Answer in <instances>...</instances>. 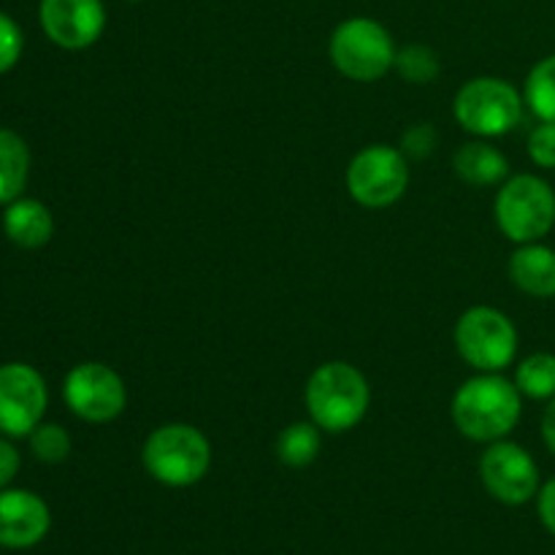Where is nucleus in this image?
<instances>
[{
  "mask_svg": "<svg viewBox=\"0 0 555 555\" xmlns=\"http://www.w3.org/2000/svg\"><path fill=\"white\" fill-rule=\"evenodd\" d=\"M515 385L520 396L531 401L555 399V356L553 352H531L515 369Z\"/></svg>",
  "mask_w": 555,
  "mask_h": 555,
  "instance_id": "6ab92c4d",
  "label": "nucleus"
},
{
  "mask_svg": "<svg viewBox=\"0 0 555 555\" xmlns=\"http://www.w3.org/2000/svg\"><path fill=\"white\" fill-rule=\"evenodd\" d=\"M328 54L334 68L350 81H377L396 65L393 36L369 16H352L336 25Z\"/></svg>",
  "mask_w": 555,
  "mask_h": 555,
  "instance_id": "423d86ee",
  "label": "nucleus"
},
{
  "mask_svg": "<svg viewBox=\"0 0 555 555\" xmlns=\"http://www.w3.org/2000/svg\"><path fill=\"white\" fill-rule=\"evenodd\" d=\"M537 513H540L542 526L555 537V477L547 480L545 486H540V493H537Z\"/></svg>",
  "mask_w": 555,
  "mask_h": 555,
  "instance_id": "bb28decb",
  "label": "nucleus"
},
{
  "mask_svg": "<svg viewBox=\"0 0 555 555\" xmlns=\"http://www.w3.org/2000/svg\"><path fill=\"white\" fill-rule=\"evenodd\" d=\"M3 231L9 242L22 249H38L52 242L54 217L47 204L36 198H16L5 204L3 211Z\"/></svg>",
  "mask_w": 555,
  "mask_h": 555,
  "instance_id": "dca6fc26",
  "label": "nucleus"
},
{
  "mask_svg": "<svg viewBox=\"0 0 555 555\" xmlns=\"http://www.w3.org/2000/svg\"><path fill=\"white\" fill-rule=\"evenodd\" d=\"M453 171L472 188H496L509 179V160L486 139L466 141L453 155Z\"/></svg>",
  "mask_w": 555,
  "mask_h": 555,
  "instance_id": "2eb2a0df",
  "label": "nucleus"
},
{
  "mask_svg": "<svg viewBox=\"0 0 555 555\" xmlns=\"http://www.w3.org/2000/svg\"><path fill=\"white\" fill-rule=\"evenodd\" d=\"M455 350L466 366L499 374L518 356V328L496 307H472L459 318L453 331Z\"/></svg>",
  "mask_w": 555,
  "mask_h": 555,
  "instance_id": "0eeeda50",
  "label": "nucleus"
},
{
  "mask_svg": "<svg viewBox=\"0 0 555 555\" xmlns=\"http://www.w3.org/2000/svg\"><path fill=\"white\" fill-rule=\"evenodd\" d=\"M30 450L41 464H63L70 455V434L65 431L57 423H41V426L33 428L30 437Z\"/></svg>",
  "mask_w": 555,
  "mask_h": 555,
  "instance_id": "4be33fe9",
  "label": "nucleus"
},
{
  "mask_svg": "<svg viewBox=\"0 0 555 555\" xmlns=\"http://www.w3.org/2000/svg\"><path fill=\"white\" fill-rule=\"evenodd\" d=\"M30 177V150L14 130L0 128V206L11 204L25 190Z\"/></svg>",
  "mask_w": 555,
  "mask_h": 555,
  "instance_id": "f3484780",
  "label": "nucleus"
},
{
  "mask_svg": "<svg viewBox=\"0 0 555 555\" xmlns=\"http://www.w3.org/2000/svg\"><path fill=\"white\" fill-rule=\"evenodd\" d=\"M320 442H323V431L312 421L291 423L276 439V459L287 469H307L318 461Z\"/></svg>",
  "mask_w": 555,
  "mask_h": 555,
  "instance_id": "a211bd4d",
  "label": "nucleus"
},
{
  "mask_svg": "<svg viewBox=\"0 0 555 555\" xmlns=\"http://www.w3.org/2000/svg\"><path fill=\"white\" fill-rule=\"evenodd\" d=\"M480 477L486 491L507 507H520L540 493V466L534 455L507 439L488 444L480 459Z\"/></svg>",
  "mask_w": 555,
  "mask_h": 555,
  "instance_id": "9d476101",
  "label": "nucleus"
},
{
  "mask_svg": "<svg viewBox=\"0 0 555 555\" xmlns=\"http://www.w3.org/2000/svg\"><path fill=\"white\" fill-rule=\"evenodd\" d=\"M540 431H542V442H545V448L555 455V399L547 401L545 412H542Z\"/></svg>",
  "mask_w": 555,
  "mask_h": 555,
  "instance_id": "cd10ccee",
  "label": "nucleus"
},
{
  "mask_svg": "<svg viewBox=\"0 0 555 555\" xmlns=\"http://www.w3.org/2000/svg\"><path fill=\"white\" fill-rule=\"evenodd\" d=\"M524 415V396L518 385L502 374L480 372L466 379L453 396L450 417L455 428L472 442L491 444L507 439Z\"/></svg>",
  "mask_w": 555,
  "mask_h": 555,
  "instance_id": "f257e3e1",
  "label": "nucleus"
},
{
  "mask_svg": "<svg viewBox=\"0 0 555 555\" xmlns=\"http://www.w3.org/2000/svg\"><path fill=\"white\" fill-rule=\"evenodd\" d=\"M524 106V95L507 79L477 76L455 92L453 114L466 133L477 139H499L518 128Z\"/></svg>",
  "mask_w": 555,
  "mask_h": 555,
  "instance_id": "39448f33",
  "label": "nucleus"
},
{
  "mask_svg": "<svg viewBox=\"0 0 555 555\" xmlns=\"http://www.w3.org/2000/svg\"><path fill=\"white\" fill-rule=\"evenodd\" d=\"M529 157L534 166L547 168L553 171L555 168V122H540L534 130L529 133Z\"/></svg>",
  "mask_w": 555,
  "mask_h": 555,
  "instance_id": "b1692460",
  "label": "nucleus"
},
{
  "mask_svg": "<svg viewBox=\"0 0 555 555\" xmlns=\"http://www.w3.org/2000/svg\"><path fill=\"white\" fill-rule=\"evenodd\" d=\"M22 49H25V36L20 25L0 11V74H9L20 63Z\"/></svg>",
  "mask_w": 555,
  "mask_h": 555,
  "instance_id": "5701e85b",
  "label": "nucleus"
},
{
  "mask_svg": "<svg viewBox=\"0 0 555 555\" xmlns=\"http://www.w3.org/2000/svg\"><path fill=\"white\" fill-rule=\"evenodd\" d=\"M63 399L79 421L101 426L122 415L128 406V388L112 366L87 361L65 374Z\"/></svg>",
  "mask_w": 555,
  "mask_h": 555,
  "instance_id": "1a4fd4ad",
  "label": "nucleus"
},
{
  "mask_svg": "<svg viewBox=\"0 0 555 555\" xmlns=\"http://www.w3.org/2000/svg\"><path fill=\"white\" fill-rule=\"evenodd\" d=\"M49 393L41 372L30 363L0 366V434L3 437H30L47 415Z\"/></svg>",
  "mask_w": 555,
  "mask_h": 555,
  "instance_id": "9b49d317",
  "label": "nucleus"
},
{
  "mask_svg": "<svg viewBox=\"0 0 555 555\" xmlns=\"http://www.w3.org/2000/svg\"><path fill=\"white\" fill-rule=\"evenodd\" d=\"M146 475L166 488H190L211 469V444L201 428L190 423L157 426L141 448Z\"/></svg>",
  "mask_w": 555,
  "mask_h": 555,
  "instance_id": "7ed1b4c3",
  "label": "nucleus"
},
{
  "mask_svg": "<svg viewBox=\"0 0 555 555\" xmlns=\"http://www.w3.org/2000/svg\"><path fill=\"white\" fill-rule=\"evenodd\" d=\"M524 101L540 122H555V54L540 60L529 70L524 85Z\"/></svg>",
  "mask_w": 555,
  "mask_h": 555,
  "instance_id": "aec40b11",
  "label": "nucleus"
},
{
  "mask_svg": "<svg viewBox=\"0 0 555 555\" xmlns=\"http://www.w3.org/2000/svg\"><path fill=\"white\" fill-rule=\"evenodd\" d=\"M20 450H16L9 439H0V491H5V488L11 486V480H14L16 472H20Z\"/></svg>",
  "mask_w": 555,
  "mask_h": 555,
  "instance_id": "a878e982",
  "label": "nucleus"
},
{
  "mask_svg": "<svg viewBox=\"0 0 555 555\" xmlns=\"http://www.w3.org/2000/svg\"><path fill=\"white\" fill-rule=\"evenodd\" d=\"M499 231L515 244L542 242L555 225V190L537 173H518L499 184L493 201Z\"/></svg>",
  "mask_w": 555,
  "mask_h": 555,
  "instance_id": "20e7f679",
  "label": "nucleus"
},
{
  "mask_svg": "<svg viewBox=\"0 0 555 555\" xmlns=\"http://www.w3.org/2000/svg\"><path fill=\"white\" fill-rule=\"evenodd\" d=\"M347 193L363 209H388L410 188V157L388 144H369L347 166Z\"/></svg>",
  "mask_w": 555,
  "mask_h": 555,
  "instance_id": "6e6552de",
  "label": "nucleus"
},
{
  "mask_svg": "<svg viewBox=\"0 0 555 555\" xmlns=\"http://www.w3.org/2000/svg\"><path fill=\"white\" fill-rule=\"evenodd\" d=\"M130 3H139V0H130Z\"/></svg>",
  "mask_w": 555,
  "mask_h": 555,
  "instance_id": "c85d7f7f",
  "label": "nucleus"
},
{
  "mask_svg": "<svg viewBox=\"0 0 555 555\" xmlns=\"http://www.w3.org/2000/svg\"><path fill=\"white\" fill-rule=\"evenodd\" d=\"M52 526V513L38 493L25 488L0 491V547L27 551L36 547Z\"/></svg>",
  "mask_w": 555,
  "mask_h": 555,
  "instance_id": "ddd939ff",
  "label": "nucleus"
},
{
  "mask_svg": "<svg viewBox=\"0 0 555 555\" xmlns=\"http://www.w3.org/2000/svg\"><path fill=\"white\" fill-rule=\"evenodd\" d=\"M304 401L320 431L345 434L366 417L372 388L361 369L345 361H328L309 374Z\"/></svg>",
  "mask_w": 555,
  "mask_h": 555,
  "instance_id": "f03ea898",
  "label": "nucleus"
},
{
  "mask_svg": "<svg viewBox=\"0 0 555 555\" xmlns=\"http://www.w3.org/2000/svg\"><path fill=\"white\" fill-rule=\"evenodd\" d=\"M38 20L54 47L79 52L106 30V5L103 0H41Z\"/></svg>",
  "mask_w": 555,
  "mask_h": 555,
  "instance_id": "f8f14e48",
  "label": "nucleus"
},
{
  "mask_svg": "<svg viewBox=\"0 0 555 555\" xmlns=\"http://www.w3.org/2000/svg\"><path fill=\"white\" fill-rule=\"evenodd\" d=\"M437 130H434L431 125L421 122L401 135V152H404L406 157H412V160H423V157H428L437 150Z\"/></svg>",
  "mask_w": 555,
  "mask_h": 555,
  "instance_id": "393cba45",
  "label": "nucleus"
},
{
  "mask_svg": "<svg viewBox=\"0 0 555 555\" xmlns=\"http://www.w3.org/2000/svg\"><path fill=\"white\" fill-rule=\"evenodd\" d=\"M393 68L410 85H431V81H437L442 65H439V57L434 49L423 47V43H410V47L396 52Z\"/></svg>",
  "mask_w": 555,
  "mask_h": 555,
  "instance_id": "412c9836",
  "label": "nucleus"
},
{
  "mask_svg": "<svg viewBox=\"0 0 555 555\" xmlns=\"http://www.w3.org/2000/svg\"><path fill=\"white\" fill-rule=\"evenodd\" d=\"M509 282L531 298H555V249L542 242L518 244L507 263Z\"/></svg>",
  "mask_w": 555,
  "mask_h": 555,
  "instance_id": "4468645a",
  "label": "nucleus"
}]
</instances>
